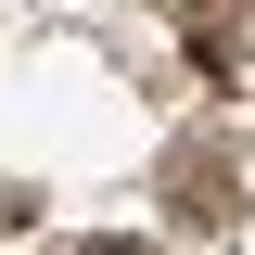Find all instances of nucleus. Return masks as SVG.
<instances>
[{
  "instance_id": "f257e3e1",
  "label": "nucleus",
  "mask_w": 255,
  "mask_h": 255,
  "mask_svg": "<svg viewBox=\"0 0 255 255\" xmlns=\"http://www.w3.org/2000/svg\"><path fill=\"white\" fill-rule=\"evenodd\" d=\"M64 255H140V243H64Z\"/></svg>"
}]
</instances>
